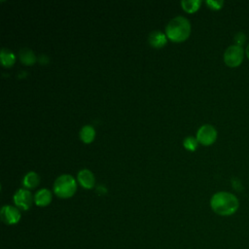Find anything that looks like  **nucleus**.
I'll return each instance as SVG.
<instances>
[{
	"label": "nucleus",
	"instance_id": "1",
	"mask_svg": "<svg viewBox=\"0 0 249 249\" xmlns=\"http://www.w3.org/2000/svg\"><path fill=\"white\" fill-rule=\"evenodd\" d=\"M210 207L214 213L220 216H231L239 207L237 196L230 192L221 191L215 193L210 198Z\"/></svg>",
	"mask_w": 249,
	"mask_h": 249
},
{
	"label": "nucleus",
	"instance_id": "2",
	"mask_svg": "<svg viewBox=\"0 0 249 249\" xmlns=\"http://www.w3.org/2000/svg\"><path fill=\"white\" fill-rule=\"evenodd\" d=\"M165 33L166 36L174 42L186 40L191 33L190 20L182 16L174 17L166 24Z\"/></svg>",
	"mask_w": 249,
	"mask_h": 249
},
{
	"label": "nucleus",
	"instance_id": "3",
	"mask_svg": "<svg viewBox=\"0 0 249 249\" xmlns=\"http://www.w3.org/2000/svg\"><path fill=\"white\" fill-rule=\"evenodd\" d=\"M77 184L73 176L69 174H62L58 176L53 183L54 194L62 198L70 197L76 192Z\"/></svg>",
	"mask_w": 249,
	"mask_h": 249
},
{
	"label": "nucleus",
	"instance_id": "4",
	"mask_svg": "<svg viewBox=\"0 0 249 249\" xmlns=\"http://www.w3.org/2000/svg\"><path fill=\"white\" fill-rule=\"evenodd\" d=\"M244 55V49L233 44L226 49L224 53V62L230 67H237L242 63Z\"/></svg>",
	"mask_w": 249,
	"mask_h": 249
},
{
	"label": "nucleus",
	"instance_id": "5",
	"mask_svg": "<svg viewBox=\"0 0 249 249\" xmlns=\"http://www.w3.org/2000/svg\"><path fill=\"white\" fill-rule=\"evenodd\" d=\"M216 138H217V130L213 125L209 124H202L197 129L196 139L202 145H205V146L211 145L216 141Z\"/></svg>",
	"mask_w": 249,
	"mask_h": 249
},
{
	"label": "nucleus",
	"instance_id": "6",
	"mask_svg": "<svg viewBox=\"0 0 249 249\" xmlns=\"http://www.w3.org/2000/svg\"><path fill=\"white\" fill-rule=\"evenodd\" d=\"M20 212L18 207L13 205H4L0 210V217L4 224L15 225L20 220Z\"/></svg>",
	"mask_w": 249,
	"mask_h": 249
},
{
	"label": "nucleus",
	"instance_id": "7",
	"mask_svg": "<svg viewBox=\"0 0 249 249\" xmlns=\"http://www.w3.org/2000/svg\"><path fill=\"white\" fill-rule=\"evenodd\" d=\"M14 202L16 206L21 210H27L31 207L32 204V195L26 189H18L14 195Z\"/></svg>",
	"mask_w": 249,
	"mask_h": 249
},
{
	"label": "nucleus",
	"instance_id": "8",
	"mask_svg": "<svg viewBox=\"0 0 249 249\" xmlns=\"http://www.w3.org/2000/svg\"><path fill=\"white\" fill-rule=\"evenodd\" d=\"M78 181L82 187L86 189H91L94 186V176L92 172L87 168L81 169L78 174Z\"/></svg>",
	"mask_w": 249,
	"mask_h": 249
},
{
	"label": "nucleus",
	"instance_id": "9",
	"mask_svg": "<svg viewBox=\"0 0 249 249\" xmlns=\"http://www.w3.org/2000/svg\"><path fill=\"white\" fill-rule=\"evenodd\" d=\"M148 41L150 45L154 48H160L166 44V35L160 30H153L148 36Z\"/></svg>",
	"mask_w": 249,
	"mask_h": 249
},
{
	"label": "nucleus",
	"instance_id": "10",
	"mask_svg": "<svg viewBox=\"0 0 249 249\" xmlns=\"http://www.w3.org/2000/svg\"><path fill=\"white\" fill-rule=\"evenodd\" d=\"M34 201L38 206H47L52 201V193L48 189H40L34 195Z\"/></svg>",
	"mask_w": 249,
	"mask_h": 249
},
{
	"label": "nucleus",
	"instance_id": "11",
	"mask_svg": "<svg viewBox=\"0 0 249 249\" xmlns=\"http://www.w3.org/2000/svg\"><path fill=\"white\" fill-rule=\"evenodd\" d=\"M18 55H19V59L22 63L24 64H27V65H30V64H33L36 60V56L33 53V51H31L29 48H21L19 50V53H18Z\"/></svg>",
	"mask_w": 249,
	"mask_h": 249
},
{
	"label": "nucleus",
	"instance_id": "12",
	"mask_svg": "<svg viewBox=\"0 0 249 249\" xmlns=\"http://www.w3.org/2000/svg\"><path fill=\"white\" fill-rule=\"evenodd\" d=\"M40 182V177L39 175L34 172V171H29L27 172L22 180V184L24 187L28 188V189H32L35 188Z\"/></svg>",
	"mask_w": 249,
	"mask_h": 249
},
{
	"label": "nucleus",
	"instance_id": "13",
	"mask_svg": "<svg viewBox=\"0 0 249 249\" xmlns=\"http://www.w3.org/2000/svg\"><path fill=\"white\" fill-rule=\"evenodd\" d=\"M0 58H1V63L4 66L10 67L14 64V62L16 60V55L9 49L3 48V49H1V52H0Z\"/></svg>",
	"mask_w": 249,
	"mask_h": 249
},
{
	"label": "nucleus",
	"instance_id": "14",
	"mask_svg": "<svg viewBox=\"0 0 249 249\" xmlns=\"http://www.w3.org/2000/svg\"><path fill=\"white\" fill-rule=\"evenodd\" d=\"M95 136V130L94 128L89 125V124H86L84 125L81 130H80V138L82 139L83 142L85 143H89L93 140Z\"/></svg>",
	"mask_w": 249,
	"mask_h": 249
},
{
	"label": "nucleus",
	"instance_id": "15",
	"mask_svg": "<svg viewBox=\"0 0 249 249\" xmlns=\"http://www.w3.org/2000/svg\"><path fill=\"white\" fill-rule=\"evenodd\" d=\"M201 4L200 0H182L181 5L185 11L188 13H194L198 10Z\"/></svg>",
	"mask_w": 249,
	"mask_h": 249
},
{
	"label": "nucleus",
	"instance_id": "16",
	"mask_svg": "<svg viewBox=\"0 0 249 249\" xmlns=\"http://www.w3.org/2000/svg\"><path fill=\"white\" fill-rule=\"evenodd\" d=\"M197 139L196 137L195 138L194 136H188V137H185L184 140H183V145L184 147L187 149V150H190V151H195L197 147Z\"/></svg>",
	"mask_w": 249,
	"mask_h": 249
},
{
	"label": "nucleus",
	"instance_id": "17",
	"mask_svg": "<svg viewBox=\"0 0 249 249\" xmlns=\"http://www.w3.org/2000/svg\"><path fill=\"white\" fill-rule=\"evenodd\" d=\"M233 41H234V45L243 48V45H244L245 42H246V35H245L242 31H239V32H237V33L234 35Z\"/></svg>",
	"mask_w": 249,
	"mask_h": 249
},
{
	"label": "nucleus",
	"instance_id": "18",
	"mask_svg": "<svg viewBox=\"0 0 249 249\" xmlns=\"http://www.w3.org/2000/svg\"><path fill=\"white\" fill-rule=\"evenodd\" d=\"M206 5L209 8H211L212 10H220L224 5V1H222V0H207Z\"/></svg>",
	"mask_w": 249,
	"mask_h": 249
},
{
	"label": "nucleus",
	"instance_id": "19",
	"mask_svg": "<svg viewBox=\"0 0 249 249\" xmlns=\"http://www.w3.org/2000/svg\"><path fill=\"white\" fill-rule=\"evenodd\" d=\"M245 55L249 58V44L246 46V48H245Z\"/></svg>",
	"mask_w": 249,
	"mask_h": 249
}]
</instances>
